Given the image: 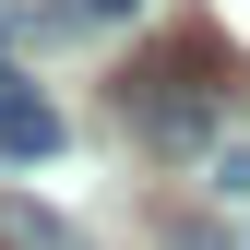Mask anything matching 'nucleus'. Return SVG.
I'll list each match as a JSON object with an SVG mask.
<instances>
[{
  "instance_id": "2",
  "label": "nucleus",
  "mask_w": 250,
  "mask_h": 250,
  "mask_svg": "<svg viewBox=\"0 0 250 250\" xmlns=\"http://www.w3.org/2000/svg\"><path fill=\"white\" fill-rule=\"evenodd\" d=\"M0 155H24V167L60 155V107L36 96V83H12V72H0Z\"/></svg>"
},
{
  "instance_id": "3",
  "label": "nucleus",
  "mask_w": 250,
  "mask_h": 250,
  "mask_svg": "<svg viewBox=\"0 0 250 250\" xmlns=\"http://www.w3.org/2000/svg\"><path fill=\"white\" fill-rule=\"evenodd\" d=\"M0 250H72V238H60L48 214H24V203H0Z\"/></svg>"
},
{
  "instance_id": "4",
  "label": "nucleus",
  "mask_w": 250,
  "mask_h": 250,
  "mask_svg": "<svg viewBox=\"0 0 250 250\" xmlns=\"http://www.w3.org/2000/svg\"><path fill=\"white\" fill-rule=\"evenodd\" d=\"M119 12H131V0H72L60 24H119Z\"/></svg>"
},
{
  "instance_id": "1",
  "label": "nucleus",
  "mask_w": 250,
  "mask_h": 250,
  "mask_svg": "<svg viewBox=\"0 0 250 250\" xmlns=\"http://www.w3.org/2000/svg\"><path fill=\"white\" fill-rule=\"evenodd\" d=\"M119 107H131V131L143 143H203L214 131V107H227V83H214V48H167V60H143L131 83H119Z\"/></svg>"
}]
</instances>
